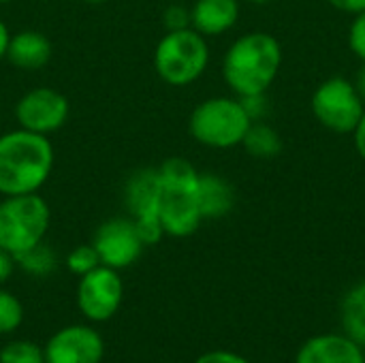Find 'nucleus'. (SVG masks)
I'll return each instance as SVG.
<instances>
[{"label":"nucleus","instance_id":"11","mask_svg":"<svg viewBox=\"0 0 365 363\" xmlns=\"http://www.w3.org/2000/svg\"><path fill=\"white\" fill-rule=\"evenodd\" d=\"M92 246L98 252L101 265L111 270H126L141 257L145 244L130 218H109L105 220L92 240Z\"/></svg>","mask_w":365,"mask_h":363},{"label":"nucleus","instance_id":"3","mask_svg":"<svg viewBox=\"0 0 365 363\" xmlns=\"http://www.w3.org/2000/svg\"><path fill=\"white\" fill-rule=\"evenodd\" d=\"M282 62L280 43L267 32L240 36L225 53L222 77L237 96L265 92Z\"/></svg>","mask_w":365,"mask_h":363},{"label":"nucleus","instance_id":"24","mask_svg":"<svg viewBox=\"0 0 365 363\" xmlns=\"http://www.w3.org/2000/svg\"><path fill=\"white\" fill-rule=\"evenodd\" d=\"M240 103H242L244 111L248 113V118H250L252 122H259V120L267 113V96H265V92L240 96Z\"/></svg>","mask_w":365,"mask_h":363},{"label":"nucleus","instance_id":"1","mask_svg":"<svg viewBox=\"0 0 365 363\" xmlns=\"http://www.w3.org/2000/svg\"><path fill=\"white\" fill-rule=\"evenodd\" d=\"M56 152L49 137L15 128L0 135V195L38 193L51 178Z\"/></svg>","mask_w":365,"mask_h":363},{"label":"nucleus","instance_id":"22","mask_svg":"<svg viewBox=\"0 0 365 363\" xmlns=\"http://www.w3.org/2000/svg\"><path fill=\"white\" fill-rule=\"evenodd\" d=\"M101 265V259H98V252L92 244H81V246H75L68 255H66V267L71 274L75 276H86L88 272L96 270Z\"/></svg>","mask_w":365,"mask_h":363},{"label":"nucleus","instance_id":"33","mask_svg":"<svg viewBox=\"0 0 365 363\" xmlns=\"http://www.w3.org/2000/svg\"><path fill=\"white\" fill-rule=\"evenodd\" d=\"M255 4H267V2H272V0H252Z\"/></svg>","mask_w":365,"mask_h":363},{"label":"nucleus","instance_id":"25","mask_svg":"<svg viewBox=\"0 0 365 363\" xmlns=\"http://www.w3.org/2000/svg\"><path fill=\"white\" fill-rule=\"evenodd\" d=\"M349 41H351V49L365 62V11L357 13L349 32Z\"/></svg>","mask_w":365,"mask_h":363},{"label":"nucleus","instance_id":"30","mask_svg":"<svg viewBox=\"0 0 365 363\" xmlns=\"http://www.w3.org/2000/svg\"><path fill=\"white\" fill-rule=\"evenodd\" d=\"M9 41H11V30H9V26L4 24V19L0 17V62L6 58Z\"/></svg>","mask_w":365,"mask_h":363},{"label":"nucleus","instance_id":"2","mask_svg":"<svg viewBox=\"0 0 365 363\" xmlns=\"http://www.w3.org/2000/svg\"><path fill=\"white\" fill-rule=\"evenodd\" d=\"M158 218L171 237H188L203 223L199 171L186 158L173 156L158 167Z\"/></svg>","mask_w":365,"mask_h":363},{"label":"nucleus","instance_id":"29","mask_svg":"<svg viewBox=\"0 0 365 363\" xmlns=\"http://www.w3.org/2000/svg\"><path fill=\"white\" fill-rule=\"evenodd\" d=\"M353 133H355V145H357V152L361 154V158L365 160V109H364L361 120H359V124H357V128H355Z\"/></svg>","mask_w":365,"mask_h":363},{"label":"nucleus","instance_id":"9","mask_svg":"<svg viewBox=\"0 0 365 363\" xmlns=\"http://www.w3.org/2000/svg\"><path fill=\"white\" fill-rule=\"evenodd\" d=\"M124 282L118 270L98 265L79 278L77 285V308L92 323L109 321L122 306Z\"/></svg>","mask_w":365,"mask_h":363},{"label":"nucleus","instance_id":"17","mask_svg":"<svg viewBox=\"0 0 365 363\" xmlns=\"http://www.w3.org/2000/svg\"><path fill=\"white\" fill-rule=\"evenodd\" d=\"M342 334L365 351V280L346 291L340 306Z\"/></svg>","mask_w":365,"mask_h":363},{"label":"nucleus","instance_id":"34","mask_svg":"<svg viewBox=\"0 0 365 363\" xmlns=\"http://www.w3.org/2000/svg\"><path fill=\"white\" fill-rule=\"evenodd\" d=\"M9 2H13V0H0V4H9Z\"/></svg>","mask_w":365,"mask_h":363},{"label":"nucleus","instance_id":"20","mask_svg":"<svg viewBox=\"0 0 365 363\" xmlns=\"http://www.w3.org/2000/svg\"><path fill=\"white\" fill-rule=\"evenodd\" d=\"M0 363H45V351L30 340H13L2 347Z\"/></svg>","mask_w":365,"mask_h":363},{"label":"nucleus","instance_id":"5","mask_svg":"<svg viewBox=\"0 0 365 363\" xmlns=\"http://www.w3.org/2000/svg\"><path fill=\"white\" fill-rule=\"evenodd\" d=\"M210 62V47L195 28L167 32L154 49V71L175 88L197 81Z\"/></svg>","mask_w":365,"mask_h":363},{"label":"nucleus","instance_id":"12","mask_svg":"<svg viewBox=\"0 0 365 363\" xmlns=\"http://www.w3.org/2000/svg\"><path fill=\"white\" fill-rule=\"evenodd\" d=\"M45 363H101L105 342L90 325H68L45 344Z\"/></svg>","mask_w":365,"mask_h":363},{"label":"nucleus","instance_id":"21","mask_svg":"<svg viewBox=\"0 0 365 363\" xmlns=\"http://www.w3.org/2000/svg\"><path fill=\"white\" fill-rule=\"evenodd\" d=\"M21 323H24L21 302L13 293L0 289V336L13 334Z\"/></svg>","mask_w":365,"mask_h":363},{"label":"nucleus","instance_id":"26","mask_svg":"<svg viewBox=\"0 0 365 363\" xmlns=\"http://www.w3.org/2000/svg\"><path fill=\"white\" fill-rule=\"evenodd\" d=\"M195 363H250L246 357L233 353V351H210L203 353Z\"/></svg>","mask_w":365,"mask_h":363},{"label":"nucleus","instance_id":"7","mask_svg":"<svg viewBox=\"0 0 365 363\" xmlns=\"http://www.w3.org/2000/svg\"><path fill=\"white\" fill-rule=\"evenodd\" d=\"M364 109L365 103L357 88L342 77L327 79L312 96V111L317 120L334 133H353L364 116Z\"/></svg>","mask_w":365,"mask_h":363},{"label":"nucleus","instance_id":"6","mask_svg":"<svg viewBox=\"0 0 365 363\" xmlns=\"http://www.w3.org/2000/svg\"><path fill=\"white\" fill-rule=\"evenodd\" d=\"M250 124L252 120L244 111L242 103L229 96H214L199 103L188 120V128L195 141L216 150L240 145Z\"/></svg>","mask_w":365,"mask_h":363},{"label":"nucleus","instance_id":"4","mask_svg":"<svg viewBox=\"0 0 365 363\" xmlns=\"http://www.w3.org/2000/svg\"><path fill=\"white\" fill-rule=\"evenodd\" d=\"M51 227V210L38 193L2 197L0 246L13 257L45 242Z\"/></svg>","mask_w":365,"mask_h":363},{"label":"nucleus","instance_id":"13","mask_svg":"<svg viewBox=\"0 0 365 363\" xmlns=\"http://www.w3.org/2000/svg\"><path fill=\"white\" fill-rule=\"evenodd\" d=\"M295 363H365L364 349L344 334L314 336L299 349Z\"/></svg>","mask_w":365,"mask_h":363},{"label":"nucleus","instance_id":"19","mask_svg":"<svg viewBox=\"0 0 365 363\" xmlns=\"http://www.w3.org/2000/svg\"><path fill=\"white\" fill-rule=\"evenodd\" d=\"M15 263L21 267V272H26L30 276H36V278H45V276L56 272L58 255H56V250L51 246L41 242L34 248L26 250L24 255L15 257Z\"/></svg>","mask_w":365,"mask_h":363},{"label":"nucleus","instance_id":"16","mask_svg":"<svg viewBox=\"0 0 365 363\" xmlns=\"http://www.w3.org/2000/svg\"><path fill=\"white\" fill-rule=\"evenodd\" d=\"M235 205L233 186L216 173H199V208L205 218H222Z\"/></svg>","mask_w":365,"mask_h":363},{"label":"nucleus","instance_id":"31","mask_svg":"<svg viewBox=\"0 0 365 363\" xmlns=\"http://www.w3.org/2000/svg\"><path fill=\"white\" fill-rule=\"evenodd\" d=\"M355 88H357V92H359V96H361V101L365 103V64L359 68V73H357V81H355Z\"/></svg>","mask_w":365,"mask_h":363},{"label":"nucleus","instance_id":"14","mask_svg":"<svg viewBox=\"0 0 365 363\" xmlns=\"http://www.w3.org/2000/svg\"><path fill=\"white\" fill-rule=\"evenodd\" d=\"M51 41L38 30H21L11 34L6 60L19 71H41L51 60Z\"/></svg>","mask_w":365,"mask_h":363},{"label":"nucleus","instance_id":"23","mask_svg":"<svg viewBox=\"0 0 365 363\" xmlns=\"http://www.w3.org/2000/svg\"><path fill=\"white\" fill-rule=\"evenodd\" d=\"M163 24L167 32L190 28V9H186L184 4H169L163 13Z\"/></svg>","mask_w":365,"mask_h":363},{"label":"nucleus","instance_id":"27","mask_svg":"<svg viewBox=\"0 0 365 363\" xmlns=\"http://www.w3.org/2000/svg\"><path fill=\"white\" fill-rule=\"evenodd\" d=\"M15 257L9 252V250H4L2 246H0V285H4L11 276H13V272H15Z\"/></svg>","mask_w":365,"mask_h":363},{"label":"nucleus","instance_id":"15","mask_svg":"<svg viewBox=\"0 0 365 363\" xmlns=\"http://www.w3.org/2000/svg\"><path fill=\"white\" fill-rule=\"evenodd\" d=\"M237 17V0H197L190 9V28L203 36H216L231 30Z\"/></svg>","mask_w":365,"mask_h":363},{"label":"nucleus","instance_id":"32","mask_svg":"<svg viewBox=\"0 0 365 363\" xmlns=\"http://www.w3.org/2000/svg\"><path fill=\"white\" fill-rule=\"evenodd\" d=\"M81 2H86V4H103L107 0H81Z\"/></svg>","mask_w":365,"mask_h":363},{"label":"nucleus","instance_id":"18","mask_svg":"<svg viewBox=\"0 0 365 363\" xmlns=\"http://www.w3.org/2000/svg\"><path fill=\"white\" fill-rule=\"evenodd\" d=\"M242 145L255 158H274L282 150V139L272 126L263 122H252Z\"/></svg>","mask_w":365,"mask_h":363},{"label":"nucleus","instance_id":"28","mask_svg":"<svg viewBox=\"0 0 365 363\" xmlns=\"http://www.w3.org/2000/svg\"><path fill=\"white\" fill-rule=\"evenodd\" d=\"M331 2L336 9L346 11V13H361L365 11V0H327Z\"/></svg>","mask_w":365,"mask_h":363},{"label":"nucleus","instance_id":"8","mask_svg":"<svg viewBox=\"0 0 365 363\" xmlns=\"http://www.w3.org/2000/svg\"><path fill=\"white\" fill-rule=\"evenodd\" d=\"M124 203L143 244H158L165 237L158 218V169L143 167L130 173L124 184Z\"/></svg>","mask_w":365,"mask_h":363},{"label":"nucleus","instance_id":"10","mask_svg":"<svg viewBox=\"0 0 365 363\" xmlns=\"http://www.w3.org/2000/svg\"><path fill=\"white\" fill-rule=\"evenodd\" d=\"M71 113L68 98L47 86H38L28 90L15 105V120L19 128L38 133L49 137L60 131Z\"/></svg>","mask_w":365,"mask_h":363}]
</instances>
